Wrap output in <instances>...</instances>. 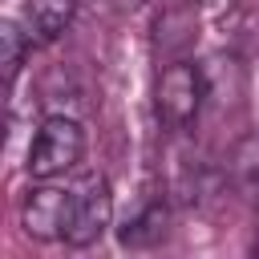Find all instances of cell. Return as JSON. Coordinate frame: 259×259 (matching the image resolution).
I'll use <instances>...</instances> for the list:
<instances>
[{
    "mask_svg": "<svg viewBox=\"0 0 259 259\" xmlns=\"http://www.w3.org/2000/svg\"><path fill=\"white\" fill-rule=\"evenodd\" d=\"M85 154V130L73 117H49L28 142V174L32 178H57L73 170Z\"/></svg>",
    "mask_w": 259,
    "mask_h": 259,
    "instance_id": "obj_1",
    "label": "cell"
},
{
    "mask_svg": "<svg viewBox=\"0 0 259 259\" xmlns=\"http://www.w3.org/2000/svg\"><path fill=\"white\" fill-rule=\"evenodd\" d=\"M202 97H206V73L190 61H178L158 77V117L170 130H186L198 117Z\"/></svg>",
    "mask_w": 259,
    "mask_h": 259,
    "instance_id": "obj_2",
    "label": "cell"
},
{
    "mask_svg": "<svg viewBox=\"0 0 259 259\" xmlns=\"http://www.w3.org/2000/svg\"><path fill=\"white\" fill-rule=\"evenodd\" d=\"M73 198H77L73 186H57V182L40 178V186L28 190L24 210H20L24 231L36 239H65L69 219H73Z\"/></svg>",
    "mask_w": 259,
    "mask_h": 259,
    "instance_id": "obj_3",
    "label": "cell"
},
{
    "mask_svg": "<svg viewBox=\"0 0 259 259\" xmlns=\"http://www.w3.org/2000/svg\"><path fill=\"white\" fill-rule=\"evenodd\" d=\"M73 190H77V198H73V219H69L65 243L69 247H93L105 235L109 219H113V194H109V186H105L101 174L85 178Z\"/></svg>",
    "mask_w": 259,
    "mask_h": 259,
    "instance_id": "obj_4",
    "label": "cell"
},
{
    "mask_svg": "<svg viewBox=\"0 0 259 259\" xmlns=\"http://www.w3.org/2000/svg\"><path fill=\"white\" fill-rule=\"evenodd\" d=\"M69 20H73V0H28L20 28L32 45H49L69 28Z\"/></svg>",
    "mask_w": 259,
    "mask_h": 259,
    "instance_id": "obj_5",
    "label": "cell"
},
{
    "mask_svg": "<svg viewBox=\"0 0 259 259\" xmlns=\"http://www.w3.org/2000/svg\"><path fill=\"white\" fill-rule=\"evenodd\" d=\"M166 223H170L166 206H162V202H150V206H146L134 223H125L121 243H125V247H154V243L166 235Z\"/></svg>",
    "mask_w": 259,
    "mask_h": 259,
    "instance_id": "obj_6",
    "label": "cell"
},
{
    "mask_svg": "<svg viewBox=\"0 0 259 259\" xmlns=\"http://www.w3.org/2000/svg\"><path fill=\"white\" fill-rule=\"evenodd\" d=\"M0 49H4V85L12 89V85H16V73H20V65H24V49H28V36H24V28H20L16 20H4V28H0Z\"/></svg>",
    "mask_w": 259,
    "mask_h": 259,
    "instance_id": "obj_7",
    "label": "cell"
},
{
    "mask_svg": "<svg viewBox=\"0 0 259 259\" xmlns=\"http://www.w3.org/2000/svg\"><path fill=\"white\" fill-rule=\"evenodd\" d=\"M194 4H202V8H223V4H231V0H194Z\"/></svg>",
    "mask_w": 259,
    "mask_h": 259,
    "instance_id": "obj_8",
    "label": "cell"
}]
</instances>
